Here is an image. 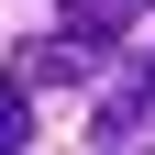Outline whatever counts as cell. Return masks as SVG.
<instances>
[{"instance_id":"6da1fadb","label":"cell","mask_w":155,"mask_h":155,"mask_svg":"<svg viewBox=\"0 0 155 155\" xmlns=\"http://www.w3.org/2000/svg\"><path fill=\"white\" fill-rule=\"evenodd\" d=\"M89 133H100V155H133V144H144V133H155V67H133L122 100H100V122H89Z\"/></svg>"},{"instance_id":"7a4b0ae2","label":"cell","mask_w":155,"mask_h":155,"mask_svg":"<svg viewBox=\"0 0 155 155\" xmlns=\"http://www.w3.org/2000/svg\"><path fill=\"white\" fill-rule=\"evenodd\" d=\"M89 55H100V45H78V33H67V45H22V55H11V78H22V89H78Z\"/></svg>"},{"instance_id":"3957f363","label":"cell","mask_w":155,"mask_h":155,"mask_svg":"<svg viewBox=\"0 0 155 155\" xmlns=\"http://www.w3.org/2000/svg\"><path fill=\"white\" fill-rule=\"evenodd\" d=\"M55 11H67V33H78V45H122L144 0H55Z\"/></svg>"},{"instance_id":"277c9868","label":"cell","mask_w":155,"mask_h":155,"mask_svg":"<svg viewBox=\"0 0 155 155\" xmlns=\"http://www.w3.org/2000/svg\"><path fill=\"white\" fill-rule=\"evenodd\" d=\"M22 144H33V111H22V100H0V155H22Z\"/></svg>"}]
</instances>
